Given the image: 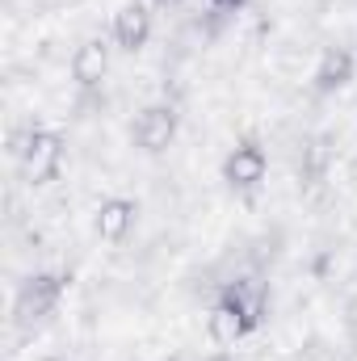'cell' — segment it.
<instances>
[{
  "mask_svg": "<svg viewBox=\"0 0 357 361\" xmlns=\"http://www.w3.org/2000/svg\"><path fill=\"white\" fill-rule=\"evenodd\" d=\"M210 4H214V8H240L244 0H210Z\"/></svg>",
  "mask_w": 357,
  "mask_h": 361,
  "instance_id": "30bf717a",
  "label": "cell"
},
{
  "mask_svg": "<svg viewBox=\"0 0 357 361\" xmlns=\"http://www.w3.org/2000/svg\"><path fill=\"white\" fill-rule=\"evenodd\" d=\"M269 173V156L261 143H253V139H244L240 147H231V156L223 160V180L231 185V189H257Z\"/></svg>",
  "mask_w": 357,
  "mask_h": 361,
  "instance_id": "3957f363",
  "label": "cell"
},
{
  "mask_svg": "<svg viewBox=\"0 0 357 361\" xmlns=\"http://www.w3.org/2000/svg\"><path fill=\"white\" fill-rule=\"evenodd\" d=\"M206 361H231V353L223 349V353H214V357H206Z\"/></svg>",
  "mask_w": 357,
  "mask_h": 361,
  "instance_id": "8fae6325",
  "label": "cell"
},
{
  "mask_svg": "<svg viewBox=\"0 0 357 361\" xmlns=\"http://www.w3.org/2000/svg\"><path fill=\"white\" fill-rule=\"evenodd\" d=\"M152 38V13L147 4H122L114 17V42L122 51H143Z\"/></svg>",
  "mask_w": 357,
  "mask_h": 361,
  "instance_id": "8992f818",
  "label": "cell"
},
{
  "mask_svg": "<svg viewBox=\"0 0 357 361\" xmlns=\"http://www.w3.org/2000/svg\"><path fill=\"white\" fill-rule=\"evenodd\" d=\"M353 55L345 51V47H328L324 51V59H320V68H315V89L320 92H337L345 89L349 80H353Z\"/></svg>",
  "mask_w": 357,
  "mask_h": 361,
  "instance_id": "ba28073f",
  "label": "cell"
},
{
  "mask_svg": "<svg viewBox=\"0 0 357 361\" xmlns=\"http://www.w3.org/2000/svg\"><path fill=\"white\" fill-rule=\"evenodd\" d=\"M177 135V109L173 105H147L135 118V143L143 152H164Z\"/></svg>",
  "mask_w": 357,
  "mask_h": 361,
  "instance_id": "277c9868",
  "label": "cell"
},
{
  "mask_svg": "<svg viewBox=\"0 0 357 361\" xmlns=\"http://www.w3.org/2000/svg\"><path fill=\"white\" fill-rule=\"evenodd\" d=\"M131 227H135V202H126V197H105V202L97 206V235H101V240L118 244V240H126Z\"/></svg>",
  "mask_w": 357,
  "mask_h": 361,
  "instance_id": "52a82bcc",
  "label": "cell"
},
{
  "mask_svg": "<svg viewBox=\"0 0 357 361\" xmlns=\"http://www.w3.org/2000/svg\"><path fill=\"white\" fill-rule=\"evenodd\" d=\"M156 4H177V0H156Z\"/></svg>",
  "mask_w": 357,
  "mask_h": 361,
  "instance_id": "7c38bea8",
  "label": "cell"
},
{
  "mask_svg": "<svg viewBox=\"0 0 357 361\" xmlns=\"http://www.w3.org/2000/svg\"><path fill=\"white\" fill-rule=\"evenodd\" d=\"M206 332H210V341H214L219 349H231L236 341H244V336L253 332V319L223 294V302L206 315Z\"/></svg>",
  "mask_w": 357,
  "mask_h": 361,
  "instance_id": "5b68a950",
  "label": "cell"
},
{
  "mask_svg": "<svg viewBox=\"0 0 357 361\" xmlns=\"http://www.w3.org/2000/svg\"><path fill=\"white\" fill-rule=\"evenodd\" d=\"M17 156H21L25 177L34 180V185H42V180H51L55 173H59L63 147H59V135H51V130H30L25 143L17 147Z\"/></svg>",
  "mask_w": 357,
  "mask_h": 361,
  "instance_id": "6da1fadb",
  "label": "cell"
},
{
  "mask_svg": "<svg viewBox=\"0 0 357 361\" xmlns=\"http://www.w3.org/2000/svg\"><path fill=\"white\" fill-rule=\"evenodd\" d=\"M105 72H109V47L105 42H85L80 51H76V59H72V76H76V85H101L105 80Z\"/></svg>",
  "mask_w": 357,
  "mask_h": 361,
  "instance_id": "9c48e42d",
  "label": "cell"
},
{
  "mask_svg": "<svg viewBox=\"0 0 357 361\" xmlns=\"http://www.w3.org/2000/svg\"><path fill=\"white\" fill-rule=\"evenodd\" d=\"M59 298H63V277H59V273H38V277H30V281L21 286V294H17V319H21V324H34V319L51 315V311L59 307Z\"/></svg>",
  "mask_w": 357,
  "mask_h": 361,
  "instance_id": "7a4b0ae2",
  "label": "cell"
}]
</instances>
